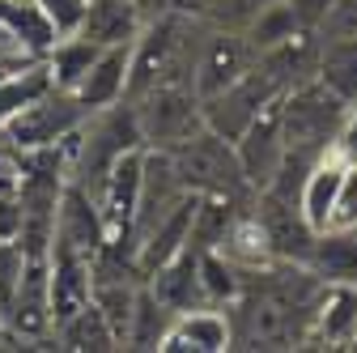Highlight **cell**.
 Masks as SVG:
<instances>
[{"mask_svg":"<svg viewBox=\"0 0 357 353\" xmlns=\"http://www.w3.org/2000/svg\"><path fill=\"white\" fill-rule=\"evenodd\" d=\"M174 166H178V179H183L188 192H234V196H255L238 170L234 145L221 141L217 132H208L204 123L183 137L178 145H166Z\"/></svg>","mask_w":357,"mask_h":353,"instance_id":"obj_1","label":"cell"},{"mask_svg":"<svg viewBox=\"0 0 357 353\" xmlns=\"http://www.w3.org/2000/svg\"><path fill=\"white\" fill-rule=\"evenodd\" d=\"M85 119H89V111L68 90H47L38 103L22 107L17 115H9L5 123H0V141L13 145L17 153L52 149V145H60L68 137V132H77Z\"/></svg>","mask_w":357,"mask_h":353,"instance_id":"obj_2","label":"cell"},{"mask_svg":"<svg viewBox=\"0 0 357 353\" xmlns=\"http://www.w3.org/2000/svg\"><path fill=\"white\" fill-rule=\"evenodd\" d=\"M277 94H285V90H281V81L255 60L238 81H230L226 90H217L213 98L200 103V123H204L208 132H217L221 141H230V145H234V141H238V132H243V128L268 107V103H273Z\"/></svg>","mask_w":357,"mask_h":353,"instance_id":"obj_3","label":"cell"},{"mask_svg":"<svg viewBox=\"0 0 357 353\" xmlns=\"http://www.w3.org/2000/svg\"><path fill=\"white\" fill-rule=\"evenodd\" d=\"M234 158L238 170L251 192H264L268 183L277 179V170L285 162V123H281V94L268 103L234 141Z\"/></svg>","mask_w":357,"mask_h":353,"instance_id":"obj_4","label":"cell"},{"mask_svg":"<svg viewBox=\"0 0 357 353\" xmlns=\"http://www.w3.org/2000/svg\"><path fill=\"white\" fill-rule=\"evenodd\" d=\"M255 64V52L243 30H226L217 26L200 38L196 47V64H192V85H196V98H213L217 90H226L230 81H238L247 68Z\"/></svg>","mask_w":357,"mask_h":353,"instance_id":"obj_5","label":"cell"},{"mask_svg":"<svg viewBox=\"0 0 357 353\" xmlns=\"http://www.w3.org/2000/svg\"><path fill=\"white\" fill-rule=\"evenodd\" d=\"M357 332V281H324L306 320L302 349H349Z\"/></svg>","mask_w":357,"mask_h":353,"instance_id":"obj_6","label":"cell"},{"mask_svg":"<svg viewBox=\"0 0 357 353\" xmlns=\"http://www.w3.org/2000/svg\"><path fill=\"white\" fill-rule=\"evenodd\" d=\"M174 349H196V353H226L234 349V324L226 306H192V311H178L166 328L162 353Z\"/></svg>","mask_w":357,"mask_h":353,"instance_id":"obj_7","label":"cell"},{"mask_svg":"<svg viewBox=\"0 0 357 353\" xmlns=\"http://www.w3.org/2000/svg\"><path fill=\"white\" fill-rule=\"evenodd\" d=\"M128 64H132V43H115V47H98L94 64L85 68V77L77 81L73 98L94 115L107 111L115 103L128 98Z\"/></svg>","mask_w":357,"mask_h":353,"instance_id":"obj_8","label":"cell"},{"mask_svg":"<svg viewBox=\"0 0 357 353\" xmlns=\"http://www.w3.org/2000/svg\"><path fill=\"white\" fill-rule=\"evenodd\" d=\"M52 247H73L81 255H98L102 251V217L98 200L77 183H64L60 204H56V239Z\"/></svg>","mask_w":357,"mask_h":353,"instance_id":"obj_9","label":"cell"},{"mask_svg":"<svg viewBox=\"0 0 357 353\" xmlns=\"http://www.w3.org/2000/svg\"><path fill=\"white\" fill-rule=\"evenodd\" d=\"M145 285L153 290V298L166 306V311H192V306H208L204 302V290H200V269H196V247L188 243L178 255H170L166 264L145 277Z\"/></svg>","mask_w":357,"mask_h":353,"instance_id":"obj_10","label":"cell"},{"mask_svg":"<svg viewBox=\"0 0 357 353\" xmlns=\"http://www.w3.org/2000/svg\"><path fill=\"white\" fill-rule=\"evenodd\" d=\"M344 158L332 149L324 153L315 166L302 174V188H298V213L306 217L310 230H328V217H332V204H336V192H340V174H344Z\"/></svg>","mask_w":357,"mask_h":353,"instance_id":"obj_11","label":"cell"},{"mask_svg":"<svg viewBox=\"0 0 357 353\" xmlns=\"http://www.w3.org/2000/svg\"><path fill=\"white\" fill-rule=\"evenodd\" d=\"M145 26V13L137 9V0H89L85 17L77 34H85L98 47H115V43H132Z\"/></svg>","mask_w":357,"mask_h":353,"instance_id":"obj_12","label":"cell"},{"mask_svg":"<svg viewBox=\"0 0 357 353\" xmlns=\"http://www.w3.org/2000/svg\"><path fill=\"white\" fill-rule=\"evenodd\" d=\"M306 269L315 273L319 281H357V226L349 230H319L315 243H310Z\"/></svg>","mask_w":357,"mask_h":353,"instance_id":"obj_13","label":"cell"},{"mask_svg":"<svg viewBox=\"0 0 357 353\" xmlns=\"http://www.w3.org/2000/svg\"><path fill=\"white\" fill-rule=\"evenodd\" d=\"M315 81H324L340 103L357 98V34H328L319 43Z\"/></svg>","mask_w":357,"mask_h":353,"instance_id":"obj_14","label":"cell"},{"mask_svg":"<svg viewBox=\"0 0 357 353\" xmlns=\"http://www.w3.org/2000/svg\"><path fill=\"white\" fill-rule=\"evenodd\" d=\"M221 251H226L238 269L251 277V273H264V269H273V247H268V234H264V226H259V217H255V209H243L234 222H230V230H226V239L217 243Z\"/></svg>","mask_w":357,"mask_h":353,"instance_id":"obj_15","label":"cell"},{"mask_svg":"<svg viewBox=\"0 0 357 353\" xmlns=\"http://www.w3.org/2000/svg\"><path fill=\"white\" fill-rule=\"evenodd\" d=\"M196 269H200V290L208 306H230L243 298L247 273L221 247H196Z\"/></svg>","mask_w":357,"mask_h":353,"instance_id":"obj_16","label":"cell"},{"mask_svg":"<svg viewBox=\"0 0 357 353\" xmlns=\"http://www.w3.org/2000/svg\"><path fill=\"white\" fill-rule=\"evenodd\" d=\"M52 336H56V349H77V353H107V349H119L111 324L102 320V311H98L94 302L77 306L68 320H60V324L52 328Z\"/></svg>","mask_w":357,"mask_h":353,"instance_id":"obj_17","label":"cell"},{"mask_svg":"<svg viewBox=\"0 0 357 353\" xmlns=\"http://www.w3.org/2000/svg\"><path fill=\"white\" fill-rule=\"evenodd\" d=\"M94 56H98V43H89L85 34H60L52 43V52L43 56V64H47L56 90H68L73 94L77 81L85 77V68L94 64Z\"/></svg>","mask_w":357,"mask_h":353,"instance_id":"obj_18","label":"cell"},{"mask_svg":"<svg viewBox=\"0 0 357 353\" xmlns=\"http://www.w3.org/2000/svg\"><path fill=\"white\" fill-rule=\"evenodd\" d=\"M170 320H174V311H166V306L153 298V290L141 281V290H137V302H132L128 332H123V349H162Z\"/></svg>","mask_w":357,"mask_h":353,"instance_id":"obj_19","label":"cell"},{"mask_svg":"<svg viewBox=\"0 0 357 353\" xmlns=\"http://www.w3.org/2000/svg\"><path fill=\"white\" fill-rule=\"evenodd\" d=\"M298 26H302V13H298L294 0H268V5H255V13L247 17L243 34L251 43V52L259 56V52L273 47V43H281L285 34H294Z\"/></svg>","mask_w":357,"mask_h":353,"instance_id":"obj_20","label":"cell"},{"mask_svg":"<svg viewBox=\"0 0 357 353\" xmlns=\"http://www.w3.org/2000/svg\"><path fill=\"white\" fill-rule=\"evenodd\" d=\"M47 90H56V85H52V73H47L43 60L26 64L17 73H5V77H0V123H5L9 115H17L22 107L38 103Z\"/></svg>","mask_w":357,"mask_h":353,"instance_id":"obj_21","label":"cell"},{"mask_svg":"<svg viewBox=\"0 0 357 353\" xmlns=\"http://www.w3.org/2000/svg\"><path fill=\"white\" fill-rule=\"evenodd\" d=\"M328 226H336V230L357 226V162H349L344 174H340V192H336V204H332Z\"/></svg>","mask_w":357,"mask_h":353,"instance_id":"obj_22","label":"cell"},{"mask_svg":"<svg viewBox=\"0 0 357 353\" xmlns=\"http://www.w3.org/2000/svg\"><path fill=\"white\" fill-rule=\"evenodd\" d=\"M22 269H26V251L17 239H0V306H5L22 281Z\"/></svg>","mask_w":357,"mask_h":353,"instance_id":"obj_23","label":"cell"},{"mask_svg":"<svg viewBox=\"0 0 357 353\" xmlns=\"http://www.w3.org/2000/svg\"><path fill=\"white\" fill-rule=\"evenodd\" d=\"M85 5H89V0H38V9L47 13L56 34H77V26L85 17Z\"/></svg>","mask_w":357,"mask_h":353,"instance_id":"obj_24","label":"cell"},{"mask_svg":"<svg viewBox=\"0 0 357 353\" xmlns=\"http://www.w3.org/2000/svg\"><path fill=\"white\" fill-rule=\"evenodd\" d=\"M336 153L344 162H357V98L344 103V119H340V132H336Z\"/></svg>","mask_w":357,"mask_h":353,"instance_id":"obj_25","label":"cell"},{"mask_svg":"<svg viewBox=\"0 0 357 353\" xmlns=\"http://www.w3.org/2000/svg\"><path fill=\"white\" fill-rule=\"evenodd\" d=\"M0 349H5V306H0Z\"/></svg>","mask_w":357,"mask_h":353,"instance_id":"obj_26","label":"cell"},{"mask_svg":"<svg viewBox=\"0 0 357 353\" xmlns=\"http://www.w3.org/2000/svg\"><path fill=\"white\" fill-rule=\"evenodd\" d=\"M349 349H353V353H357V332H353V340H349Z\"/></svg>","mask_w":357,"mask_h":353,"instance_id":"obj_27","label":"cell"},{"mask_svg":"<svg viewBox=\"0 0 357 353\" xmlns=\"http://www.w3.org/2000/svg\"><path fill=\"white\" fill-rule=\"evenodd\" d=\"M5 38H9V34H5V26H0V43H5Z\"/></svg>","mask_w":357,"mask_h":353,"instance_id":"obj_28","label":"cell"}]
</instances>
